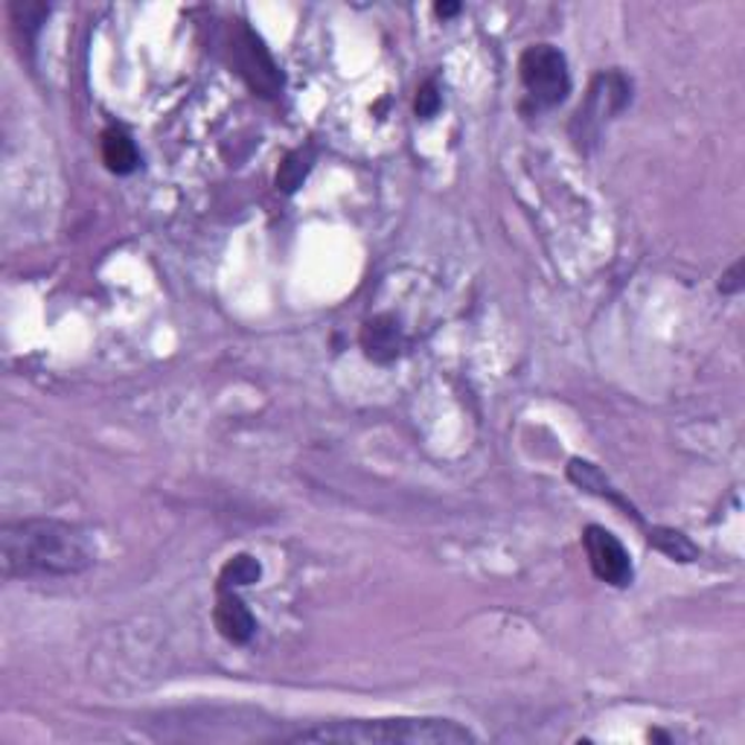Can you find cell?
Here are the masks:
<instances>
[{"instance_id":"6da1fadb","label":"cell","mask_w":745,"mask_h":745,"mask_svg":"<svg viewBox=\"0 0 745 745\" xmlns=\"http://www.w3.org/2000/svg\"><path fill=\"white\" fill-rule=\"evenodd\" d=\"M97 562V538L79 524L27 519L0 527V568L7 580H64Z\"/></svg>"},{"instance_id":"7a4b0ae2","label":"cell","mask_w":745,"mask_h":745,"mask_svg":"<svg viewBox=\"0 0 745 745\" xmlns=\"http://www.w3.org/2000/svg\"><path fill=\"white\" fill-rule=\"evenodd\" d=\"M289 739L341 745H463L475 743L477 737L452 719H353L318 725Z\"/></svg>"},{"instance_id":"3957f363","label":"cell","mask_w":745,"mask_h":745,"mask_svg":"<svg viewBox=\"0 0 745 745\" xmlns=\"http://www.w3.org/2000/svg\"><path fill=\"white\" fill-rule=\"evenodd\" d=\"M519 77L536 108L560 105L571 91L568 59L554 44L527 47L519 59Z\"/></svg>"},{"instance_id":"277c9868","label":"cell","mask_w":745,"mask_h":745,"mask_svg":"<svg viewBox=\"0 0 745 745\" xmlns=\"http://www.w3.org/2000/svg\"><path fill=\"white\" fill-rule=\"evenodd\" d=\"M632 100V85L630 79L617 73V70H608V73H600L592 82V91H588V100L585 105H580L574 117V140L580 147H585V140L597 138V131L603 129V123H608L612 117L621 114L623 108L630 105Z\"/></svg>"},{"instance_id":"5b68a950","label":"cell","mask_w":745,"mask_h":745,"mask_svg":"<svg viewBox=\"0 0 745 745\" xmlns=\"http://www.w3.org/2000/svg\"><path fill=\"white\" fill-rule=\"evenodd\" d=\"M583 545L585 554H588V565H592L597 580L615 585V588L632 585V576H635V571H632V556L621 545V538L615 533L600 527V524H592V527H585Z\"/></svg>"},{"instance_id":"8992f818","label":"cell","mask_w":745,"mask_h":745,"mask_svg":"<svg viewBox=\"0 0 745 745\" xmlns=\"http://www.w3.org/2000/svg\"><path fill=\"white\" fill-rule=\"evenodd\" d=\"M231 50L233 59H236V70L248 79V85L260 91L262 97H274L280 91L283 77H280L278 64L271 62L269 50L262 47V41L248 27H239L233 32Z\"/></svg>"},{"instance_id":"52a82bcc","label":"cell","mask_w":745,"mask_h":745,"mask_svg":"<svg viewBox=\"0 0 745 745\" xmlns=\"http://www.w3.org/2000/svg\"><path fill=\"white\" fill-rule=\"evenodd\" d=\"M359 341H362L364 355L376 364L396 362L405 350V335H402L400 321L393 315H376L364 321Z\"/></svg>"},{"instance_id":"ba28073f","label":"cell","mask_w":745,"mask_h":745,"mask_svg":"<svg viewBox=\"0 0 745 745\" xmlns=\"http://www.w3.org/2000/svg\"><path fill=\"white\" fill-rule=\"evenodd\" d=\"M215 630L224 641L242 646L256 635V617L251 615V608L236 597V594H222L215 603L213 612Z\"/></svg>"},{"instance_id":"9c48e42d","label":"cell","mask_w":745,"mask_h":745,"mask_svg":"<svg viewBox=\"0 0 745 745\" xmlns=\"http://www.w3.org/2000/svg\"><path fill=\"white\" fill-rule=\"evenodd\" d=\"M568 477H571V484H576V486H580V490L592 492V495H597V499L612 501V504H615V507H621L623 513L632 515V519H638L635 507H632L630 501L621 499V492H617L615 486L608 484V477L603 475V472H600V469L594 466V463L580 461V457H574V461L568 463Z\"/></svg>"},{"instance_id":"30bf717a","label":"cell","mask_w":745,"mask_h":745,"mask_svg":"<svg viewBox=\"0 0 745 745\" xmlns=\"http://www.w3.org/2000/svg\"><path fill=\"white\" fill-rule=\"evenodd\" d=\"M100 149H102V163H105L114 175H131V172L140 167V152L138 147H134V140H131L129 131L105 129L102 131Z\"/></svg>"},{"instance_id":"8fae6325","label":"cell","mask_w":745,"mask_h":745,"mask_svg":"<svg viewBox=\"0 0 745 745\" xmlns=\"http://www.w3.org/2000/svg\"><path fill=\"white\" fill-rule=\"evenodd\" d=\"M650 545L658 547L661 554L676 562L699 560V547L693 545L682 531H673V527H653L650 531Z\"/></svg>"},{"instance_id":"7c38bea8","label":"cell","mask_w":745,"mask_h":745,"mask_svg":"<svg viewBox=\"0 0 745 745\" xmlns=\"http://www.w3.org/2000/svg\"><path fill=\"white\" fill-rule=\"evenodd\" d=\"M260 576H262L260 560H254L251 554H239L224 562L222 574H219V585H222V588H242V585L260 583Z\"/></svg>"},{"instance_id":"4fadbf2b","label":"cell","mask_w":745,"mask_h":745,"mask_svg":"<svg viewBox=\"0 0 745 745\" xmlns=\"http://www.w3.org/2000/svg\"><path fill=\"white\" fill-rule=\"evenodd\" d=\"M309 170H312V152H309V149L306 152L298 149V152H292L283 163H280L278 187L283 192H294L300 184H303V178L309 175Z\"/></svg>"},{"instance_id":"5bb4252c","label":"cell","mask_w":745,"mask_h":745,"mask_svg":"<svg viewBox=\"0 0 745 745\" xmlns=\"http://www.w3.org/2000/svg\"><path fill=\"white\" fill-rule=\"evenodd\" d=\"M440 102H443V97H440L437 85H434V82H425V85L420 88V91H416V100H414L416 117H423V120H431V117H434L440 111Z\"/></svg>"},{"instance_id":"9a60e30c","label":"cell","mask_w":745,"mask_h":745,"mask_svg":"<svg viewBox=\"0 0 745 745\" xmlns=\"http://www.w3.org/2000/svg\"><path fill=\"white\" fill-rule=\"evenodd\" d=\"M739 289H743V260L734 262L723 274V280H719V292L723 294H737Z\"/></svg>"},{"instance_id":"2e32d148","label":"cell","mask_w":745,"mask_h":745,"mask_svg":"<svg viewBox=\"0 0 745 745\" xmlns=\"http://www.w3.org/2000/svg\"><path fill=\"white\" fill-rule=\"evenodd\" d=\"M461 3H437V7H434V12H437V18H443V21H446V18H454V16H461Z\"/></svg>"}]
</instances>
